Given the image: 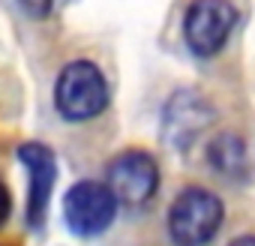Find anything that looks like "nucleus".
Instances as JSON below:
<instances>
[{"mask_svg": "<svg viewBox=\"0 0 255 246\" xmlns=\"http://www.w3.org/2000/svg\"><path fill=\"white\" fill-rule=\"evenodd\" d=\"M225 207L219 195L201 186H186L168 207V234L177 246H207L219 225Z\"/></svg>", "mask_w": 255, "mask_h": 246, "instance_id": "f03ea898", "label": "nucleus"}, {"mask_svg": "<svg viewBox=\"0 0 255 246\" xmlns=\"http://www.w3.org/2000/svg\"><path fill=\"white\" fill-rule=\"evenodd\" d=\"M117 195L108 183L78 180L63 195V219L75 237H99L117 216Z\"/></svg>", "mask_w": 255, "mask_h": 246, "instance_id": "7ed1b4c3", "label": "nucleus"}, {"mask_svg": "<svg viewBox=\"0 0 255 246\" xmlns=\"http://www.w3.org/2000/svg\"><path fill=\"white\" fill-rule=\"evenodd\" d=\"M228 246H255V234H240V237H234Z\"/></svg>", "mask_w": 255, "mask_h": 246, "instance_id": "9b49d317", "label": "nucleus"}, {"mask_svg": "<svg viewBox=\"0 0 255 246\" xmlns=\"http://www.w3.org/2000/svg\"><path fill=\"white\" fill-rule=\"evenodd\" d=\"M207 159L213 165L216 174L228 177V180H243L246 171H249V156H246V144L240 135H231V132H222L210 141L207 147Z\"/></svg>", "mask_w": 255, "mask_h": 246, "instance_id": "6e6552de", "label": "nucleus"}, {"mask_svg": "<svg viewBox=\"0 0 255 246\" xmlns=\"http://www.w3.org/2000/svg\"><path fill=\"white\" fill-rule=\"evenodd\" d=\"M111 192L126 207H141L156 195L159 186V165L144 150H123L108 162V180Z\"/></svg>", "mask_w": 255, "mask_h": 246, "instance_id": "39448f33", "label": "nucleus"}, {"mask_svg": "<svg viewBox=\"0 0 255 246\" xmlns=\"http://www.w3.org/2000/svg\"><path fill=\"white\" fill-rule=\"evenodd\" d=\"M237 21V9L228 0H192L183 15V36L192 54L213 57L228 42Z\"/></svg>", "mask_w": 255, "mask_h": 246, "instance_id": "20e7f679", "label": "nucleus"}, {"mask_svg": "<svg viewBox=\"0 0 255 246\" xmlns=\"http://www.w3.org/2000/svg\"><path fill=\"white\" fill-rule=\"evenodd\" d=\"M54 108L66 123H84L108 108V81L90 60H72L54 81Z\"/></svg>", "mask_w": 255, "mask_h": 246, "instance_id": "f257e3e1", "label": "nucleus"}, {"mask_svg": "<svg viewBox=\"0 0 255 246\" xmlns=\"http://www.w3.org/2000/svg\"><path fill=\"white\" fill-rule=\"evenodd\" d=\"M9 213H12V195H9L6 183L0 180V225H3V222L9 219Z\"/></svg>", "mask_w": 255, "mask_h": 246, "instance_id": "1a4fd4ad", "label": "nucleus"}, {"mask_svg": "<svg viewBox=\"0 0 255 246\" xmlns=\"http://www.w3.org/2000/svg\"><path fill=\"white\" fill-rule=\"evenodd\" d=\"M18 159L27 168L30 177V189H27V225L30 228H42L45 225V213L51 204V189L57 180V159L51 153V147L30 141L18 147Z\"/></svg>", "mask_w": 255, "mask_h": 246, "instance_id": "423d86ee", "label": "nucleus"}, {"mask_svg": "<svg viewBox=\"0 0 255 246\" xmlns=\"http://www.w3.org/2000/svg\"><path fill=\"white\" fill-rule=\"evenodd\" d=\"M210 120L213 111L201 96H195L192 90H177L165 105V138L171 147H189Z\"/></svg>", "mask_w": 255, "mask_h": 246, "instance_id": "0eeeda50", "label": "nucleus"}, {"mask_svg": "<svg viewBox=\"0 0 255 246\" xmlns=\"http://www.w3.org/2000/svg\"><path fill=\"white\" fill-rule=\"evenodd\" d=\"M21 6L33 15H48L51 6H54V0H21Z\"/></svg>", "mask_w": 255, "mask_h": 246, "instance_id": "9d476101", "label": "nucleus"}]
</instances>
